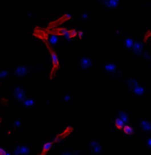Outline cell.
<instances>
[{
  "mask_svg": "<svg viewBox=\"0 0 151 155\" xmlns=\"http://www.w3.org/2000/svg\"><path fill=\"white\" fill-rule=\"evenodd\" d=\"M47 46L49 49V51L50 53V57H51V62H52V73L58 71V68H59V59H58V56L57 55V53L53 50L47 42Z\"/></svg>",
  "mask_w": 151,
  "mask_h": 155,
  "instance_id": "1",
  "label": "cell"
},
{
  "mask_svg": "<svg viewBox=\"0 0 151 155\" xmlns=\"http://www.w3.org/2000/svg\"><path fill=\"white\" fill-rule=\"evenodd\" d=\"M26 98L25 89L22 86H16L14 88V99L18 102H23L24 100Z\"/></svg>",
  "mask_w": 151,
  "mask_h": 155,
  "instance_id": "2",
  "label": "cell"
},
{
  "mask_svg": "<svg viewBox=\"0 0 151 155\" xmlns=\"http://www.w3.org/2000/svg\"><path fill=\"white\" fill-rule=\"evenodd\" d=\"M103 69H104V71H106L107 72H109V73L113 74L114 76H118V73H119V72H120V71L117 69L116 65H115V63H112V62H108V63H104Z\"/></svg>",
  "mask_w": 151,
  "mask_h": 155,
  "instance_id": "3",
  "label": "cell"
},
{
  "mask_svg": "<svg viewBox=\"0 0 151 155\" xmlns=\"http://www.w3.org/2000/svg\"><path fill=\"white\" fill-rule=\"evenodd\" d=\"M89 148L93 154H100L103 151L101 144L97 140H92L89 143Z\"/></svg>",
  "mask_w": 151,
  "mask_h": 155,
  "instance_id": "4",
  "label": "cell"
},
{
  "mask_svg": "<svg viewBox=\"0 0 151 155\" xmlns=\"http://www.w3.org/2000/svg\"><path fill=\"white\" fill-rule=\"evenodd\" d=\"M94 65V62L90 57H81V60H79V67L83 70H87L89 69L92 65Z\"/></svg>",
  "mask_w": 151,
  "mask_h": 155,
  "instance_id": "5",
  "label": "cell"
},
{
  "mask_svg": "<svg viewBox=\"0 0 151 155\" xmlns=\"http://www.w3.org/2000/svg\"><path fill=\"white\" fill-rule=\"evenodd\" d=\"M100 3L108 8H116L119 5L120 0H100Z\"/></svg>",
  "mask_w": 151,
  "mask_h": 155,
  "instance_id": "6",
  "label": "cell"
},
{
  "mask_svg": "<svg viewBox=\"0 0 151 155\" xmlns=\"http://www.w3.org/2000/svg\"><path fill=\"white\" fill-rule=\"evenodd\" d=\"M143 44L140 42H134V46L132 48V51L134 52L135 55H141L143 53Z\"/></svg>",
  "mask_w": 151,
  "mask_h": 155,
  "instance_id": "7",
  "label": "cell"
},
{
  "mask_svg": "<svg viewBox=\"0 0 151 155\" xmlns=\"http://www.w3.org/2000/svg\"><path fill=\"white\" fill-rule=\"evenodd\" d=\"M30 152L29 147L26 146V145H18L13 150L14 154H26Z\"/></svg>",
  "mask_w": 151,
  "mask_h": 155,
  "instance_id": "8",
  "label": "cell"
},
{
  "mask_svg": "<svg viewBox=\"0 0 151 155\" xmlns=\"http://www.w3.org/2000/svg\"><path fill=\"white\" fill-rule=\"evenodd\" d=\"M121 131H123V134L124 135H126L127 137H132V135L134 134V127H132L129 123H126L125 125H124L123 129Z\"/></svg>",
  "mask_w": 151,
  "mask_h": 155,
  "instance_id": "9",
  "label": "cell"
},
{
  "mask_svg": "<svg viewBox=\"0 0 151 155\" xmlns=\"http://www.w3.org/2000/svg\"><path fill=\"white\" fill-rule=\"evenodd\" d=\"M140 128L142 131L145 132H149L151 131V122H149L148 120H141L140 122Z\"/></svg>",
  "mask_w": 151,
  "mask_h": 155,
  "instance_id": "10",
  "label": "cell"
},
{
  "mask_svg": "<svg viewBox=\"0 0 151 155\" xmlns=\"http://www.w3.org/2000/svg\"><path fill=\"white\" fill-rule=\"evenodd\" d=\"M29 72V70L26 68V66L22 65V66H19L17 67L14 71V74L16 76H19V77H21V76H26Z\"/></svg>",
  "mask_w": 151,
  "mask_h": 155,
  "instance_id": "11",
  "label": "cell"
},
{
  "mask_svg": "<svg viewBox=\"0 0 151 155\" xmlns=\"http://www.w3.org/2000/svg\"><path fill=\"white\" fill-rule=\"evenodd\" d=\"M112 123H113V125H114V127L116 128L118 131H121L122 129H123V127H124V125H125L126 123H124L120 118L118 116V117H114L113 119H112Z\"/></svg>",
  "mask_w": 151,
  "mask_h": 155,
  "instance_id": "12",
  "label": "cell"
},
{
  "mask_svg": "<svg viewBox=\"0 0 151 155\" xmlns=\"http://www.w3.org/2000/svg\"><path fill=\"white\" fill-rule=\"evenodd\" d=\"M132 91V93H134L135 95L137 96H141V95H144L145 94V89L143 86H141L140 85L134 86L132 89H131Z\"/></svg>",
  "mask_w": 151,
  "mask_h": 155,
  "instance_id": "13",
  "label": "cell"
},
{
  "mask_svg": "<svg viewBox=\"0 0 151 155\" xmlns=\"http://www.w3.org/2000/svg\"><path fill=\"white\" fill-rule=\"evenodd\" d=\"M119 114V117L120 118V119L125 123H129V117H128V115L126 114V111L124 110H119L118 112Z\"/></svg>",
  "mask_w": 151,
  "mask_h": 155,
  "instance_id": "14",
  "label": "cell"
},
{
  "mask_svg": "<svg viewBox=\"0 0 151 155\" xmlns=\"http://www.w3.org/2000/svg\"><path fill=\"white\" fill-rule=\"evenodd\" d=\"M22 103L25 108H31L34 105V100L33 98H26Z\"/></svg>",
  "mask_w": 151,
  "mask_h": 155,
  "instance_id": "15",
  "label": "cell"
},
{
  "mask_svg": "<svg viewBox=\"0 0 151 155\" xmlns=\"http://www.w3.org/2000/svg\"><path fill=\"white\" fill-rule=\"evenodd\" d=\"M52 144H53V142H46L44 144L42 150V154H47L48 152H50V150L52 147Z\"/></svg>",
  "mask_w": 151,
  "mask_h": 155,
  "instance_id": "16",
  "label": "cell"
},
{
  "mask_svg": "<svg viewBox=\"0 0 151 155\" xmlns=\"http://www.w3.org/2000/svg\"><path fill=\"white\" fill-rule=\"evenodd\" d=\"M49 43L50 45H57L58 43V37L55 34H51L49 37Z\"/></svg>",
  "mask_w": 151,
  "mask_h": 155,
  "instance_id": "17",
  "label": "cell"
},
{
  "mask_svg": "<svg viewBox=\"0 0 151 155\" xmlns=\"http://www.w3.org/2000/svg\"><path fill=\"white\" fill-rule=\"evenodd\" d=\"M126 85L128 86V87H129L130 89H132L134 86H138L139 83H138V81H137L135 78H128V79L126 80Z\"/></svg>",
  "mask_w": 151,
  "mask_h": 155,
  "instance_id": "18",
  "label": "cell"
},
{
  "mask_svg": "<svg viewBox=\"0 0 151 155\" xmlns=\"http://www.w3.org/2000/svg\"><path fill=\"white\" fill-rule=\"evenodd\" d=\"M134 40L132 38H126L125 40V42H124V45L125 47L128 49H132V46H134Z\"/></svg>",
  "mask_w": 151,
  "mask_h": 155,
  "instance_id": "19",
  "label": "cell"
},
{
  "mask_svg": "<svg viewBox=\"0 0 151 155\" xmlns=\"http://www.w3.org/2000/svg\"><path fill=\"white\" fill-rule=\"evenodd\" d=\"M68 32H69V34L70 36L72 37L73 39L77 37V30L74 29V28H72V29H68Z\"/></svg>",
  "mask_w": 151,
  "mask_h": 155,
  "instance_id": "20",
  "label": "cell"
},
{
  "mask_svg": "<svg viewBox=\"0 0 151 155\" xmlns=\"http://www.w3.org/2000/svg\"><path fill=\"white\" fill-rule=\"evenodd\" d=\"M9 75V72L7 71H0V79H5Z\"/></svg>",
  "mask_w": 151,
  "mask_h": 155,
  "instance_id": "21",
  "label": "cell"
},
{
  "mask_svg": "<svg viewBox=\"0 0 151 155\" xmlns=\"http://www.w3.org/2000/svg\"><path fill=\"white\" fill-rule=\"evenodd\" d=\"M87 19H88V13H87V12H84V13L81 14V20H87Z\"/></svg>",
  "mask_w": 151,
  "mask_h": 155,
  "instance_id": "22",
  "label": "cell"
},
{
  "mask_svg": "<svg viewBox=\"0 0 151 155\" xmlns=\"http://www.w3.org/2000/svg\"><path fill=\"white\" fill-rule=\"evenodd\" d=\"M13 125H14V127H16V128H20V127L21 126V122L20 121V120H15L14 121V123H13Z\"/></svg>",
  "mask_w": 151,
  "mask_h": 155,
  "instance_id": "23",
  "label": "cell"
},
{
  "mask_svg": "<svg viewBox=\"0 0 151 155\" xmlns=\"http://www.w3.org/2000/svg\"><path fill=\"white\" fill-rule=\"evenodd\" d=\"M7 154H11V152H6L3 147H0V155H7Z\"/></svg>",
  "mask_w": 151,
  "mask_h": 155,
  "instance_id": "24",
  "label": "cell"
},
{
  "mask_svg": "<svg viewBox=\"0 0 151 155\" xmlns=\"http://www.w3.org/2000/svg\"><path fill=\"white\" fill-rule=\"evenodd\" d=\"M63 100H64V102H68L71 101V100H72V96H71V95H64L63 96Z\"/></svg>",
  "mask_w": 151,
  "mask_h": 155,
  "instance_id": "25",
  "label": "cell"
},
{
  "mask_svg": "<svg viewBox=\"0 0 151 155\" xmlns=\"http://www.w3.org/2000/svg\"><path fill=\"white\" fill-rule=\"evenodd\" d=\"M142 56H143V57H144L146 60H148V61L151 60V57H150V55H148V53H143V54H142Z\"/></svg>",
  "mask_w": 151,
  "mask_h": 155,
  "instance_id": "26",
  "label": "cell"
},
{
  "mask_svg": "<svg viewBox=\"0 0 151 155\" xmlns=\"http://www.w3.org/2000/svg\"><path fill=\"white\" fill-rule=\"evenodd\" d=\"M83 36H84V33L82 31H77V37L79 38H83Z\"/></svg>",
  "mask_w": 151,
  "mask_h": 155,
  "instance_id": "27",
  "label": "cell"
},
{
  "mask_svg": "<svg viewBox=\"0 0 151 155\" xmlns=\"http://www.w3.org/2000/svg\"><path fill=\"white\" fill-rule=\"evenodd\" d=\"M146 144H147V146H148V148H150V149H151V138H149V139H147V141H146Z\"/></svg>",
  "mask_w": 151,
  "mask_h": 155,
  "instance_id": "28",
  "label": "cell"
}]
</instances>
